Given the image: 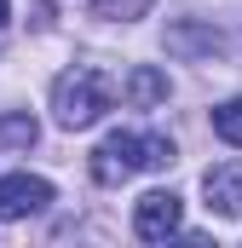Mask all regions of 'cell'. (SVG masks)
Returning a JSON list of instances; mask_svg holds the SVG:
<instances>
[{
    "label": "cell",
    "mask_w": 242,
    "mask_h": 248,
    "mask_svg": "<svg viewBox=\"0 0 242 248\" xmlns=\"http://www.w3.org/2000/svg\"><path fill=\"white\" fill-rule=\"evenodd\" d=\"M179 162V150H173V139L167 133H133V127H116V133H104V144L92 150V179L98 185H127V179H138V173H162V168H173Z\"/></svg>",
    "instance_id": "obj_1"
},
{
    "label": "cell",
    "mask_w": 242,
    "mask_h": 248,
    "mask_svg": "<svg viewBox=\"0 0 242 248\" xmlns=\"http://www.w3.org/2000/svg\"><path fill=\"white\" fill-rule=\"evenodd\" d=\"M110 104H116V81L98 63H69L58 81H52V122L63 133H81V127L104 122Z\"/></svg>",
    "instance_id": "obj_2"
},
{
    "label": "cell",
    "mask_w": 242,
    "mask_h": 248,
    "mask_svg": "<svg viewBox=\"0 0 242 248\" xmlns=\"http://www.w3.org/2000/svg\"><path fill=\"white\" fill-rule=\"evenodd\" d=\"M184 231V202L173 190H144L133 202V237L138 243H167Z\"/></svg>",
    "instance_id": "obj_3"
},
{
    "label": "cell",
    "mask_w": 242,
    "mask_h": 248,
    "mask_svg": "<svg viewBox=\"0 0 242 248\" xmlns=\"http://www.w3.org/2000/svg\"><path fill=\"white\" fill-rule=\"evenodd\" d=\"M52 208V179L17 168V173H0V219H29V214H46Z\"/></svg>",
    "instance_id": "obj_4"
},
{
    "label": "cell",
    "mask_w": 242,
    "mask_h": 248,
    "mask_svg": "<svg viewBox=\"0 0 242 248\" xmlns=\"http://www.w3.org/2000/svg\"><path fill=\"white\" fill-rule=\"evenodd\" d=\"M202 196H208V214L219 219H242V162H219L202 173Z\"/></svg>",
    "instance_id": "obj_5"
},
{
    "label": "cell",
    "mask_w": 242,
    "mask_h": 248,
    "mask_svg": "<svg viewBox=\"0 0 242 248\" xmlns=\"http://www.w3.org/2000/svg\"><path fill=\"white\" fill-rule=\"evenodd\" d=\"M121 93H127V104L133 110H156V104H167V69H156V63H138L127 81H121Z\"/></svg>",
    "instance_id": "obj_6"
},
{
    "label": "cell",
    "mask_w": 242,
    "mask_h": 248,
    "mask_svg": "<svg viewBox=\"0 0 242 248\" xmlns=\"http://www.w3.org/2000/svg\"><path fill=\"white\" fill-rule=\"evenodd\" d=\"M219 46L225 41L208 23H167V52H179V58H213Z\"/></svg>",
    "instance_id": "obj_7"
},
{
    "label": "cell",
    "mask_w": 242,
    "mask_h": 248,
    "mask_svg": "<svg viewBox=\"0 0 242 248\" xmlns=\"http://www.w3.org/2000/svg\"><path fill=\"white\" fill-rule=\"evenodd\" d=\"M35 139H41V122H35L29 110H6V116H0V162L29 156V150H35Z\"/></svg>",
    "instance_id": "obj_8"
},
{
    "label": "cell",
    "mask_w": 242,
    "mask_h": 248,
    "mask_svg": "<svg viewBox=\"0 0 242 248\" xmlns=\"http://www.w3.org/2000/svg\"><path fill=\"white\" fill-rule=\"evenodd\" d=\"M156 0H87V12L92 17H104V23H133V17H144Z\"/></svg>",
    "instance_id": "obj_9"
},
{
    "label": "cell",
    "mask_w": 242,
    "mask_h": 248,
    "mask_svg": "<svg viewBox=\"0 0 242 248\" xmlns=\"http://www.w3.org/2000/svg\"><path fill=\"white\" fill-rule=\"evenodd\" d=\"M213 133H219L225 144H242V98H225V104L213 110Z\"/></svg>",
    "instance_id": "obj_10"
},
{
    "label": "cell",
    "mask_w": 242,
    "mask_h": 248,
    "mask_svg": "<svg viewBox=\"0 0 242 248\" xmlns=\"http://www.w3.org/2000/svg\"><path fill=\"white\" fill-rule=\"evenodd\" d=\"M6 12H12V6H6V0H0V29H6Z\"/></svg>",
    "instance_id": "obj_11"
}]
</instances>
